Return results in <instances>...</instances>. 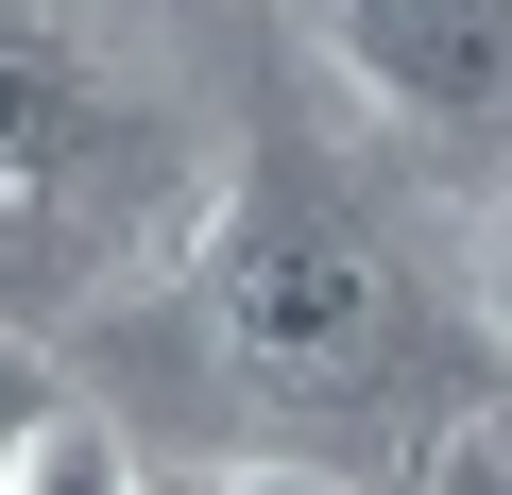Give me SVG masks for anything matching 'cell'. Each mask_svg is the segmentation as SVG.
Returning <instances> with one entry per match:
<instances>
[{
    "label": "cell",
    "mask_w": 512,
    "mask_h": 495,
    "mask_svg": "<svg viewBox=\"0 0 512 495\" xmlns=\"http://www.w3.org/2000/svg\"><path fill=\"white\" fill-rule=\"evenodd\" d=\"M205 308H222V359L274 393V410H376L393 359H410V291H393L376 205H342V188L291 171V154L239 188Z\"/></svg>",
    "instance_id": "obj_1"
},
{
    "label": "cell",
    "mask_w": 512,
    "mask_h": 495,
    "mask_svg": "<svg viewBox=\"0 0 512 495\" xmlns=\"http://www.w3.org/2000/svg\"><path fill=\"white\" fill-rule=\"evenodd\" d=\"M325 18L410 120H512V0H325Z\"/></svg>",
    "instance_id": "obj_2"
},
{
    "label": "cell",
    "mask_w": 512,
    "mask_h": 495,
    "mask_svg": "<svg viewBox=\"0 0 512 495\" xmlns=\"http://www.w3.org/2000/svg\"><path fill=\"white\" fill-rule=\"evenodd\" d=\"M86 171H103V86H86L52 35L0 18V239L69 222V188H86Z\"/></svg>",
    "instance_id": "obj_3"
},
{
    "label": "cell",
    "mask_w": 512,
    "mask_h": 495,
    "mask_svg": "<svg viewBox=\"0 0 512 495\" xmlns=\"http://www.w3.org/2000/svg\"><path fill=\"white\" fill-rule=\"evenodd\" d=\"M18 495H137V461H120L103 427H52V444L18 461Z\"/></svg>",
    "instance_id": "obj_4"
},
{
    "label": "cell",
    "mask_w": 512,
    "mask_h": 495,
    "mask_svg": "<svg viewBox=\"0 0 512 495\" xmlns=\"http://www.w3.org/2000/svg\"><path fill=\"white\" fill-rule=\"evenodd\" d=\"M52 427H69V410H52V376H35V359H0V495H18V461H35Z\"/></svg>",
    "instance_id": "obj_5"
},
{
    "label": "cell",
    "mask_w": 512,
    "mask_h": 495,
    "mask_svg": "<svg viewBox=\"0 0 512 495\" xmlns=\"http://www.w3.org/2000/svg\"><path fill=\"white\" fill-rule=\"evenodd\" d=\"M188 495H342V478H308V461H222V478H188Z\"/></svg>",
    "instance_id": "obj_6"
},
{
    "label": "cell",
    "mask_w": 512,
    "mask_h": 495,
    "mask_svg": "<svg viewBox=\"0 0 512 495\" xmlns=\"http://www.w3.org/2000/svg\"><path fill=\"white\" fill-rule=\"evenodd\" d=\"M427 495H512V461H495V444H444V478H427Z\"/></svg>",
    "instance_id": "obj_7"
}]
</instances>
